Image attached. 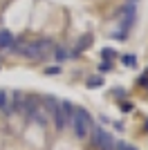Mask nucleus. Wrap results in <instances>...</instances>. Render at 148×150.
Returning <instances> with one entry per match:
<instances>
[{
    "label": "nucleus",
    "mask_w": 148,
    "mask_h": 150,
    "mask_svg": "<svg viewBox=\"0 0 148 150\" xmlns=\"http://www.w3.org/2000/svg\"><path fill=\"white\" fill-rule=\"evenodd\" d=\"M0 112L9 114V92L7 90H0Z\"/></svg>",
    "instance_id": "7"
},
{
    "label": "nucleus",
    "mask_w": 148,
    "mask_h": 150,
    "mask_svg": "<svg viewBox=\"0 0 148 150\" xmlns=\"http://www.w3.org/2000/svg\"><path fill=\"white\" fill-rule=\"evenodd\" d=\"M41 105H43L45 110H47V112H45V114H52V112H54V110H56V108H58V101H56L54 96H45V99L41 101Z\"/></svg>",
    "instance_id": "6"
},
{
    "label": "nucleus",
    "mask_w": 148,
    "mask_h": 150,
    "mask_svg": "<svg viewBox=\"0 0 148 150\" xmlns=\"http://www.w3.org/2000/svg\"><path fill=\"white\" fill-rule=\"evenodd\" d=\"M92 117L85 112V110H76L74 108L72 117H70V128L74 130V134L79 139H85L88 134H90V130H92Z\"/></svg>",
    "instance_id": "1"
},
{
    "label": "nucleus",
    "mask_w": 148,
    "mask_h": 150,
    "mask_svg": "<svg viewBox=\"0 0 148 150\" xmlns=\"http://www.w3.org/2000/svg\"><path fill=\"white\" fill-rule=\"evenodd\" d=\"M0 67H2V61H0Z\"/></svg>",
    "instance_id": "14"
},
{
    "label": "nucleus",
    "mask_w": 148,
    "mask_h": 150,
    "mask_svg": "<svg viewBox=\"0 0 148 150\" xmlns=\"http://www.w3.org/2000/svg\"><path fill=\"white\" fill-rule=\"evenodd\" d=\"M123 94H126V92H123V90H115V96H117V99H121Z\"/></svg>",
    "instance_id": "13"
},
{
    "label": "nucleus",
    "mask_w": 148,
    "mask_h": 150,
    "mask_svg": "<svg viewBox=\"0 0 148 150\" xmlns=\"http://www.w3.org/2000/svg\"><path fill=\"white\" fill-rule=\"evenodd\" d=\"M101 56H103L105 61H112V58L117 56V52L112 50V47H103V50H101Z\"/></svg>",
    "instance_id": "10"
},
{
    "label": "nucleus",
    "mask_w": 148,
    "mask_h": 150,
    "mask_svg": "<svg viewBox=\"0 0 148 150\" xmlns=\"http://www.w3.org/2000/svg\"><path fill=\"white\" fill-rule=\"evenodd\" d=\"M16 43V38H14L11 31L7 29H0V50H11V45Z\"/></svg>",
    "instance_id": "5"
},
{
    "label": "nucleus",
    "mask_w": 148,
    "mask_h": 150,
    "mask_svg": "<svg viewBox=\"0 0 148 150\" xmlns=\"http://www.w3.org/2000/svg\"><path fill=\"white\" fill-rule=\"evenodd\" d=\"M121 63L126 65V67H137V58L132 56V54H123V56H121Z\"/></svg>",
    "instance_id": "8"
},
{
    "label": "nucleus",
    "mask_w": 148,
    "mask_h": 150,
    "mask_svg": "<svg viewBox=\"0 0 148 150\" xmlns=\"http://www.w3.org/2000/svg\"><path fill=\"white\" fill-rule=\"evenodd\" d=\"M137 2H139V0H126V5H123L121 11H119V16H121V27H123L126 34H128V29L132 27V23H135V18H137Z\"/></svg>",
    "instance_id": "3"
},
{
    "label": "nucleus",
    "mask_w": 148,
    "mask_h": 150,
    "mask_svg": "<svg viewBox=\"0 0 148 150\" xmlns=\"http://www.w3.org/2000/svg\"><path fill=\"white\" fill-rule=\"evenodd\" d=\"M85 85L88 88H101V85H103V76H92V79H88Z\"/></svg>",
    "instance_id": "9"
},
{
    "label": "nucleus",
    "mask_w": 148,
    "mask_h": 150,
    "mask_svg": "<svg viewBox=\"0 0 148 150\" xmlns=\"http://www.w3.org/2000/svg\"><path fill=\"white\" fill-rule=\"evenodd\" d=\"M88 137H92V144H94L97 150H115V148H117L115 137H112L105 128H97V125H92V130H90Z\"/></svg>",
    "instance_id": "2"
},
{
    "label": "nucleus",
    "mask_w": 148,
    "mask_h": 150,
    "mask_svg": "<svg viewBox=\"0 0 148 150\" xmlns=\"http://www.w3.org/2000/svg\"><path fill=\"white\" fill-rule=\"evenodd\" d=\"M52 58H54L56 63H65L72 58V52L68 50V47H54L52 50Z\"/></svg>",
    "instance_id": "4"
},
{
    "label": "nucleus",
    "mask_w": 148,
    "mask_h": 150,
    "mask_svg": "<svg viewBox=\"0 0 148 150\" xmlns=\"http://www.w3.org/2000/svg\"><path fill=\"white\" fill-rule=\"evenodd\" d=\"M61 72V67H47L45 69V74H58Z\"/></svg>",
    "instance_id": "11"
},
{
    "label": "nucleus",
    "mask_w": 148,
    "mask_h": 150,
    "mask_svg": "<svg viewBox=\"0 0 148 150\" xmlns=\"http://www.w3.org/2000/svg\"><path fill=\"white\" fill-rule=\"evenodd\" d=\"M112 67V65H110V61H108V63H103V65H101V69H103V72H108V69H110Z\"/></svg>",
    "instance_id": "12"
}]
</instances>
